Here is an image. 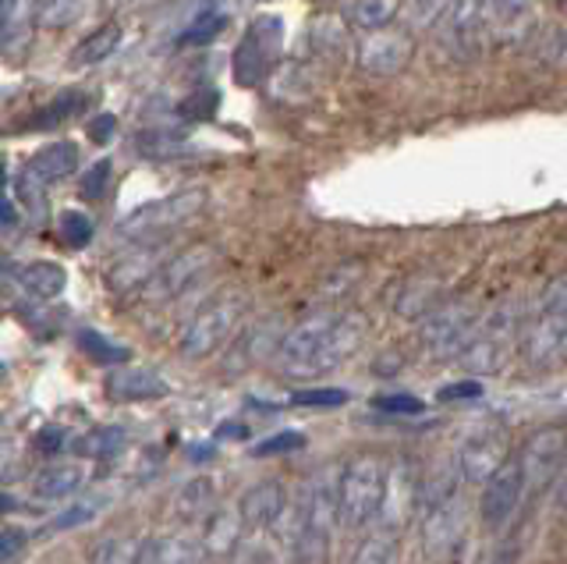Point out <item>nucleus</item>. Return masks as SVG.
Instances as JSON below:
<instances>
[{"mask_svg": "<svg viewBox=\"0 0 567 564\" xmlns=\"http://www.w3.org/2000/svg\"><path fill=\"white\" fill-rule=\"evenodd\" d=\"M366 338V319L355 313H319L308 316L305 324L284 334L280 341V373L288 376H319L337 369L348 355H355V348Z\"/></svg>", "mask_w": 567, "mask_h": 564, "instance_id": "obj_1", "label": "nucleus"}, {"mask_svg": "<svg viewBox=\"0 0 567 564\" xmlns=\"http://www.w3.org/2000/svg\"><path fill=\"white\" fill-rule=\"evenodd\" d=\"M383 482H387V465L376 454L351 459L341 468V479H337V522L344 529L369 526L376 512H380Z\"/></svg>", "mask_w": 567, "mask_h": 564, "instance_id": "obj_2", "label": "nucleus"}, {"mask_svg": "<svg viewBox=\"0 0 567 564\" xmlns=\"http://www.w3.org/2000/svg\"><path fill=\"white\" fill-rule=\"evenodd\" d=\"M206 188H181L167 199H156V203H146L139 210H131L125 221H121V238L131 241H160L171 231H178L188 221H196L202 210H206Z\"/></svg>", "mask_w": 567, "mask_h": 564, "instance_id": "obj_3", "label": "nucleus"}, {"mask_svg": "<svg viewBox=\"0 0 567 564\" xmlns=\"http://www.w3.org/2000/svg\"><path fill=\"white\" fill-rule=\"evenodd\" d=\"M249 299L241 291H224L217 299H210L206 305L192 316V324L181 334V355L185 359H210L217 348L231 338L235 327L245 316Z\"/></svg>", "mask_w": 567, "mask_h": 564, "instance_id": "obj_4", "label": "nucleus"}, {"mask_svg": "<svg viewBox=\"0 0 567 564\" xmlns=\"http://www.w3.org/2000/svg\"><path fill=\"white\" fill-rule=\"evenodd\" d=\"M280 43H284V18L255 15L249 22L245 36H241V43L235 47V61H231L235 83L245 89L263 86L280 58Z\"/></svg>", "mask_w": 567, "mask_h": 564, "instance_id": "obj_5", "label": "nucleus"}, {"mask_svg": "<svg viewBox=\"0 0 567 564\" xmlns=\"http://www.w3.org/2000/svg\"><path fill=\"white\" fill-rule=\"evenodd\" d=\"M337 479H341V473L323 468V473H316L313 482H308L299 554L313 564H319L323 554H327V543H330V532L337 522Z\"/></svg>", "mask_w": 567, "mask_h": 564, "instance_id": "obj_6", "label": "nucleus"}, {"mask_svg": "<svg viewBox=\"0 0 567 564\" xmlns=\"http://www.w3.org/2000/svg\"><path fill=\"white\" fill-rule=\"evenodd\" d=\"M217 263H220V252L213 246H206V241H202V246L185 249V252H178V256H171L167 263L156 266L150 285L142 288V299L153 302V305L174 302L178 294H185L188 288H192L202 274H210Z\"/></svg>", "mask_w": 567, "mask_h": 564, "instance_id": "obj_7", "label": "nucleus"}, {"mask_svg": "<svg viewBox=\"0 0 567 564\" xmlns=\"http://www.w3.org/2000/svg\"><path fill=\"white\" fill-rule=\"evenodd\" d=\"M564 459H567V426L564 423L543 426L539 434H532L529 440H525L521 459H518L525 490L546 487V482L560 473Z\"/></svg>", "mask_w": 567, "mask_h": 564, "instance_id": "obj_8", "label": "nucleus"}, {"mask_svg": "<svg viewBox=\"0 0 567 564\" xmlns=\"http://www.w3.org/2000/svg\"><path fill=\"white\" fill-rule=\"evenodd\" d=\"M164 263V252H160L156 241H139L131 252L117 256L106 271V288L114 294H131V291H142L150 285V277L156 274V266Z\"/></svg>", "mask_w": 567, "mask_h": 564, "instance_id": "obj_9", "label": "nucleus"}, {"mask_svg": "<svg viewBox=\"0 0 567 564\" xmlns=\"http://www.w3.org/2000/svg\"><path fill=\"white\" fill-rule=\"evenodd\" d=\"M496 25L490 0H457L448 15V43L462 53H471L482 47L486 33Z\"/></svg>", "mask_w": 567, "mask_h": 564, "instance_id": "obj_10", "label": "nucleus"}, {"mask_svg": "<svg viewBox=\"0 0 567 564\" xmlns=\"http://www.w3.org/2000/svg\"><path fill=\"white\" fill-rule=\"evenodd\" d=\"M521 493H525V479H521L518 462H504L490 479H486L482 518L490 522V526H504V522L515 515Z\"/></svg>", "mask_w": 567, "mask_h": 564, "instance_id": "obj_11", "label": "nucleus"}, {"mask_svg": "<svg viewBox=\"0 0 567 564\" xmlns=\"http://www.w3.org/2000/svg\"><path fill=\"white\" fill-rule=\"evenodd\" d=\"M358 61L369 75H398L404 64L412 61V39L404 33L376 29L366 43H362Z\"/></svg>", "mask_w": 567, "mask_h": 564, "instance_id": "obj_12", "label": "nucleus"}, {"mask_svg": "<svg viewBox=\"0 0 567 564\" xmlns=\"http://www.w3.org/2000/svg\"><path fill=\"white\" fill-rule=\"evenodd\" d=\"M103 391L114 401H153V398H164L171 387L164 376L150 366H121L114 373H106Z\"/></svg>", "mask_w": 567, "mask_h": 564, "instance_id": "obj_13", "label": "nucleus"}, {"mask_svg": "<svg viewBox=\"0 0 567 564\" xmlns=\"http://www.w3.org/2000/svg\"><path fill=\"white\" fill-rule=\"evenodd\" d=\"M284 507H288V490H284V482L266 479V482H255L252 490H245V497L238 501V515L245 522V529H266L284 515Z\"/></svg>", "mask_w": 567, "mask_h": 564, "instance_id": "obj_14", "label": "nucleus"}, {"mask_svg": "<svg viewBox=\"0 0 567 564\" xmlns=\"http://www.w3.org/2000/svg\"><path fill=\"white\" fill-rule=\"evenodd\" d=\"M241 536H245V522H241L238 507H213L202 529V554L206 557H231Z\"/></svg>", "mask_w": 567, "mask_h": 564, "instance_id": "obj_15", "label": "nucleus"}, {"mask_svg": "<svg viewBox=\"0 0 567 564\" xmlns=\"http://www.w3.org/2000/svg\"><path fill=\"white\" fill-rule=\"evenodd\" d=\"M78 160H83V150H78V142H50L43 146V150H36L29 167H25V174L29 178H36L39 185H53L67 178V174L78 171Z\"/></svg>", "mask_w": 567, "mask_h": 564, "instance_id": "obj_16", "label": "nucleus"}, {"mask_svg": "<svg viewBox=\"0 0 567 564\" xmlns=\"http://www.w3.org/2000/svg\"><path fill=\"white\" fill-rule=\"evenodd\" d=\"M501 465H504V437L501 434H479L462 448V473L471 482H486Z\"/></svg>", "mask_w": 567, "mask_h": 564, "instance_id": "obj_17", "label": "nucleus"}, {"mask_svg": "<svg viewBox=\"0 0 567 564\" xmlns=\"http://www.w3.org/2000/svg\"><path fill=\"white\" fill-rule=\"evenodd\" d=\"M564 338H567V299L553 302L543 319L536 324L529 334V359L532 362H550L557 352H564Z\"/></svg>", "mask_w": 567, "mask_h": 564, "instance_id": "obj_18", "label": "nucleus"}, {"mask_svg": "<svg viewBox=\"0 0 567 564\" xmlns=\"http://www.w3.org/2000/svg\"><path fill=\"white\" fill-rule=\"evenodd\" d=\"M202 557V543L196 536L171 532V536H153L139 547V564H196Z\"/></svg>", "mask_w": 567, "mask_h": 564, "instance_id": "obj_19", "label": "nucleus"}, {"mask_svg": "<svg viewBox=\"0 0 567 564\" xmlns=\"http://www.w3.org/2000/svg\"><path fill=\"white\" fill-rule=\"evenodd\" d=\"M213 507H217V487L210 479H188L171 497V512L181 522H206Z\"/></svg>", "mask_w": 567, "mask_h": 564, "instance_id": "obj_20", "label": "nucleus"}, {"mask_svg": "<svg viewBox=\"0 0 567 564\" xmlns=\"http://www.w3.org/2000/svg\"><path fill=\"white\" fill-rule=\"evenodd\" d=\"M412 497H415V482L408 465H398V468H387V482H383V501H380V512L387 526H398V522L408 518L412 512Z\"/></svg>", "mask_w": 567, "mask_h": 564, "instance_id": "obj_21", "label": "nucleus"}, {"mask_svg": "<svg viewBox=\"0 0 567 564\" xmlns=\"http://www.w3.org/2000/svg\"><path fill=\"white\" fill-rule=\"evenodd\" d=\"M86 482V468L78 462H61V465H47L43 473H36L33 479V493L43 497V501H61V497H72L83 490Z\"/></svg>", "mask_w": 567, "mask_h": 564, "instance_id": "obj_22", "label": "nucleus"}, {"mask_svg": "<svg viewBox=\"0 0 567 564\" xmlns=\"http://www.w3.org/2000/svg\"><path fill=\"white\" fill-rule=\"evenodd\" d=\"M18 277H22V285L29 288V294H36V299H58V294L67 288L64 266L61 263H50V260L29 263Z\"/></svg>", "mask_w": 567, "mask_h": 564, "instance_id": "obj_23", "label": "nucleus"}, {"mask_svg": "<svg viewBox=\"0 0 567 564\" xmlns=\"http://www.w3.org/2000/svg\"><path fill=\"white\" fill-rule=\"evenodd\" d=\"M121 25L117 22H106V25H100L97 33L92 36H86L83 43H78V50L72 53V64L75 68H86V64H100V61H106L111 58V53L121 47Z\"/></svg>", "mask_w": 567, "mask_h": 564, "instance_id": "obj_24", "label": "nucleus"}, {"mask_svg": "<svg viewBox=\"0 0 567 564\" xmlns=\"http://www.w3.org/2000/svg\"><path fill=\"white\" fill-rule=\"evenodd\" d=\"M401 11V0H351L348 8V18L358 25V29H387L390 22L398 18Z\"/></svg>", "mask_w": 567, "mask_h": 564, "instance_id": "obj_25", "label": "nucleus"}, {"mask_svg": "<svg viewBox=\"0 0 567 564\" xmlns=\"http://www.w3.org/2000/svg\"><path fill=\"white\" fill-rule=\"evenodd\" d=\"M83 8H86V0H36L33 18L39 29H67V25L78 22Z\"/></svg>", "mask_w": 567, "mask_h": 564, "instance_id": "obj_26", "label": "nucleus"}, {"mask_svg": "<svg viewBox=\"0 0 567 564\" xmlns=\"http://www.w3.org/2000/svg\"><path fill=\"white\" fill-rule=\"evenodd\" d=\"M139 540L131 536H103L92 543L89 564H139Z\"/></svg>", "mask_w": 567, "mask_h": 564, "instance_id": "obj_27", "label": "nucleus"}, {"mask_svg": "<svg viewBox=\"0 0 567 564\" xmlns=\"http://www.w3.org/2000/svg\"><path fill=\"white\" fill-rule=\"evenodd\" d=\"M83 106H86V92L67 89V92H61L58 100H53L50 106H43V111H39V114L29 121V128H36V131L58 128V125H64L67 117H75L78 111H83Z\"/></svg>", "mask_w": 567, "mask_h": 564, "instance_id": "obj_28", "label": "nucleus"}, {"mask_svg": "<svg viewBox=\"0 0 567 564\" xmlns=\"http://www.w3.org/2000/svg\"><path fill=\"white\" fill-rule=\"evenodd\" d=\"M78 348H83V352L92 359V362H100V366H121V362H128L131 359V352L128 348H121V344H114V341H106L103 334H97V330H89V327H83L78 330Z\"/></svg>", "mask_w": 567, "mask_h": 564, "instance_id": "obj_29", "label": "nucleus"}, {"mask_svg": "<svg viewBox=\"0 0 567 564\" xmlns=\"http://www.w3.org/2000/svg\"><path fill=\"white\" fill-rule=\"evenodd\" d=\"M224 25H227L224 11H199V15L188 22V29L178 36V47H206L224 33Z\"/></svg>", "mask_w": 567, "mask_h": 564, "instance_id": "obj_30", "label": "nucleus"}, {"mask_svg": "<svg viewBox=\"0 0 567 564\" xmlns=\"http://www.w3.org/2000/svg\"><path fill=\"white\" fill-rule=\"evenodd\" d=\"M92 217L83 210H64L58 213V238L64 241L67 249H86L89 241H92Z\"/></svg>", "mask_w": 567, "mask_h": 564, "instance_id": "obj_31", "label": "nucleus"}, {"mask_svg": "<svg viewBox=\"0 0 567 564\" xmlns=\"http://www.w3.org/2000/svg\"><path fill=\"white\" fill-rule=\"evenodd\" d=\"M465 327H468V313H457V309H448V313L433 316V324L426 327V338L433 341V348H440V352H448V348L457 344V338H462Z\"/></svg>", "mask_w": 567, "mask_h": 564, "instance_id": "obj_32", "label": "nucleus"}, {"mask_svg": "<svg viewBox=\"0 0 567 564\" xmlns=\"http://www.w3.org/2000/svg\"><path fill=\"white\" fill-rule=\"evenodd\" d=\"M121 444H125V434L121 429H92L83 440H75L78 454H89V459H106V454H117Z\"/></svg>", "mask_w": 567, "mask_h": 564, "instance_id": "obj_33", "label": "nucleus"}, {"mask_svg": "<svg viewBox=\"0 0 567 564\" xmlns=\"http://www.w3.org/2000/svg\"><path fill=\"white\" fill-rule=\"evenodd\" d=\"M217 106H220V89L199 86V89H192L181 100V117H188V121H210L213 114H217Z\"/></svg>", "mask_w": 567, "mask_h": 564, "instance_id": "obj_34", "label": "nucleus"}, {"mask_svg": "<svg viewBox=\"0 0 567 564\" xmlns=\"http://www.w3.org/2000/svg\"><path fill=\"white\" fill-rule=\"evenodd\" d=\"M305 448V434H294V429H284V434L266 437L263 444H255L252 454L255 459H274V454H291Z\"/></svg>", "mask_w": 567, "mask_h": 564, "instance_id": "obj_35", "label": "nucleus"}, {"mask_svg": "<svg viewBox=\"0 0 567 564\" xmlns=\"http://www.w3.org/2000/svg\"><path fill=\"white\" fill-rule=\"evenodd\" d=\"M351 564H394V536H373V540H366L358 547V554Z\"/></svg>", "mask_w": 567, "mask_h": 564, "instance_id": "obj_36", "label": "nucleus"}, {"mask_svg": "<svg viewBox=\"0 0 567 564\" xmlns=\"http://www.w3.org/2000/svg\"><path fill=\"white\" fill-rule=\"evenodd\" d=\"M291 401L305 409H337L348 401V391H341V387H313V391H299Z\"/></svg>", "mask_w": 567, "mask_h": 564, "instance_id": "obj_37", "label": "nucleus"}, {"mask_svg": "<svg viewBox=\"0 0 567 564\" xmlns=\"http://www.w3.org/2000/svg\"><path fill=\"white\" fill-rule=\"evenodd\" d=\"M111 160H97V164H92L86 174H83V181H78V188H83V196L86 199H100L103 196V188H106V181H111Z\"/></svg>", "mask_w": 567, "mask_h": 564, "instance_id": "obj_38", "label": "nucleus"}, {"mask_svg": "<svg viewBox=\"0 0 567 564\" xmlns=\"http://www.w3.org/2000/svg\"><path fill=\"white\" fill-rule=\"evenodd\" d=\"M373 405L380 412H390V415H418L426 409L423 398H415V394H380Z\"/></svg>", "mask_w": 567, "mask_h": 564, "instance_id": "obj_39", "label": "nucleus"}, {"mask_svg": "<svg viewBox=\"0 0 567 564\" xmlns=\"http://www.w3.org/2000/svg\"><path fill=\"white\" fill-rule=\"evenodd\" d=\"M103 501H83V504H75V507H67L64 515H58L50 522V529H72V526H86L89 518H97V507Z\"/></svg>", "mask_w": 567, "mask_h": 564, "instance_id": "obj_40", "label": "nucleus"}, {"mask_svg": "<svg viewBox=\"0 0 567 564\" xmlns=\"http://www.w3.org/2000/svg\"><path fill=\"white\" fill-rule=\"evenodd\" d=\"M86 131H89V139L92 142H100V146H106L114 136H117V117L114 114H97L86 125Z\"/></svg>", "mask_w": 567, "mask_h": 564, "instance_id": "obj_41", "label": "nucleus"}, {"mask_svg": "<svg viewBox=\"0 0 567 564\" xmlns=\"http://www.w3.org/2000/svg\"><path fill=\"white\" fill-rule=\"evenodd\" d=\"M440 401H468V398H482V384L479 380H462V384H448L440 387Z\"/></svg>", "mask_w": 567, "mask_h": 564, "instance_id": "obj_42", "label": "nucleus"}, {"mask_svg": "<svg viewBox=\"0 0 567 564\" xmlns=\"http://www.w3.org/2000/svg\"><path fill=\"white\" fill-rule=\"evenodd\" d=\"M25 540H29V536H25L22 529H4V532H0V564L15 561L22 554Z\"/></svg>", "mask_w": 567, "mask_h": 564, "instance_id": "obj_43", "label": "nucleus"}, {"mask_svg": "<svg viewBox=\"0 0 567 564\" xmlns=\"http://www.w3.org/2000/svg\"><path fill=\"white\" fill-rule=\"evenodd\" d=\"M448 4H451V0H415V22L418 25H429Z\"/></svg>", "mask_w": 567, "mask_h": 564, "instance_id": "obj_44", "label": "nucleus"}, {"mask_svg": "<svg viewBox=\"0 0 567 564\" xmlns=\"http://www.w3.org/2000/svg\"><path fill=\"white\" fill-rule=\"evenodd\" d=\"M61 429H39L36 434V451H43V454H58L61 451Z\"/></svg>", "mask_w": 567, "mask_h": 564, "instance_id": "obj_45", "label": "nucleus"}, {"mask_svg": "<svg viewBox=\"0 0 567 564\" xmlns=\"http://www.w3.org/2000/svg\"><path fill=\"white\" fill-rule=\"evenodd\" d=\"M15 221H18V210L11 206L4 196H0V231H11V227H15Z\"/></svg>", "mask_w": 567, "mask_h": 564, "instance_id": "obj_46", "label": "nucleus"}, {"mask_svg": "<svg viewBox=\"0 0 567 564\" xmlns=\"http://www.w3.org/2000/svg\"><path fill=\"white\" fill-rule=\"evenodd\" d=\"M11 15H15V0H0V29L11 22Z\"/></svg>", "mask_w": 567, "mask_h": 564, "instance_id": "obj_47", "label": "nucleus"}, {"mask_svg": "<svg viewBox=\"0 0 567 564\" xmlns=\"http://www.w3.org/2000/svg\"><path fill=\"white\" fill-rule=\"evenodd\" d=\"M224 437H245V429H241L238 423H227V429H220Z\"/></svg>", "mask_w": 567, "mask_h": 564, "instance_id": "obj_48", "label": "nucleus"}, {"mask_svg": "<svg viewBox=\"0 0 567 564\" xmlns=\"http://www.w3.org/2000/svg\"><path fill=\"white\" fill-rule=\"evenodd\" d=\"M11 507H15V501H11V497H8V493H0V515H8V512H11Z\"/></svg>", "mask_w": 567, "mask_h": 564, "instance_id": "obj_49", "label": "nucleus"}, {"mask_svg": "<svg viewBox=\"0 0 567 564\" xmlns=\"http://www.w3.org/2000/svg\"><path fill=\"white\" fill-rule=\"evenodd\" d=\"M4 174H8V171H4V160H0V185H4Z\"/></svg>", "mask_w": 567, "mask_h": 564, "instance_id": "obj_50", "label": "nucleus"}, {"mask_svg": "<svg viewBox=\"0 0 567 564\" xmlns=\"http://www.w3.org/2000/svg\"><path fill=\"white\" fill-rule=\"evenodd\" d=\"M196 564H210V561H202V557H199V561H196Z\"/></svg>", "mask_w": 567, "mask_h": 564, "instance_id": "obj_51", "label": "nucleus"}, {"mask_svg": "<svg viewBox=\"0 0 567 564\" xmlns=\"http://www.w3.org/2000/svg\"><path fill=\"white\" fill-rule=\"evenodd\" d=\"M564 352H567V338H564Z\"/></svg>", "mask_w": 567, "mask_h": 564, "instance_id": "obj_52", "label": "nucleus"}]
</instances>
